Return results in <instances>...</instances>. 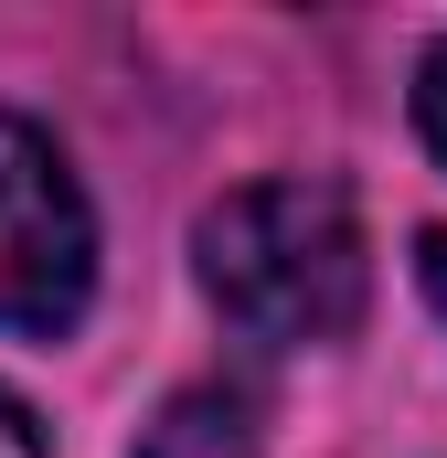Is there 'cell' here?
Here are the masks:
<instances>
[{
  "mask_svg": "<svg viewBox=\"0 0 447 458\" xmlns=\"http://www.w3.org/2000/svg\"><path fill=\"white\" fill-rule=\"evenodd\" d=\"M0 458H54V448H43V427H32V405H21V394H0Z\"/></svg>",
  "mask_w": 447,
  "mask_h": 458,
  "instance_id": "5",
  "label": "cell"
},
{
  "mask_svg": "<svg viewBox=\"0 0 447 458\" xmlns=\"http://www.w3.org/2000/svg\"><path fill=\"white\" fill-rule=\"evenodd\" d=\"M203 288L245 342H341L362 320V288H373V256H362V214L341 182L309 171H277V182H245L224 192L203 234Z\"/></svg>",
  "mask_w": 447,
  "mask_h": 458,
  "instance_id": "1",
  "label": "cell"
},
{
  "mask_svg": "<svg viewBox=\"0 0 447 458\" xmlns=\"http://www.w3.org/2000/svg\"><path fill=\"white\" fill-rule=\"evenodd\" d=\"M97 299V214L32 117H0V331H75Z\"/></svg>",
  "mask_w": 447,
  "mask_h": 458,
  "instance_id": "2",
  "label": "cell"
},
{
  "mask_svg": "<svg viewBox=\"0 0 447 458\" xmlns=\"http://www.w3.org/2000/svg\"><path fill=\"white\" fill-rule=\"evenodd\" d=\"M416 128H426V149L447 160V43L416 64Z\"/></svg>",
  "mask_w": 447,
  "mask_h": 458,
  "instance_id": "4",
  "label": "cell"
},
{
  "mask_svg": "<svg viewBox=\"0 0 447 458\" xmlns=\"http://www.w3.org/2000/svg\"><path fill=\"white\" fill-rule=\"evenodd\" d=\"M416 277H426V299H437V320H447V225L416 234Z\"/></svg>",
  "mask_w": 447,
  "mask_h": 458,
  "instance_id": "6",
  "label": "cell"
},
{
  "mask_svg": "<svg viewBox=\"0 0 447 458\" xmlns=\"http://www.w3.org/2000/svg\"><path fill=\"white\" fill-rule=\"evenodd\" d=\"M139 458H256V394L245 384H192L160 405V427L139 437Z\"/></svg>",
  "mask_w": 447,
  "mask_h": 458,
  "instance_id": "3",
  "label": "cell"
}]
</instances>
